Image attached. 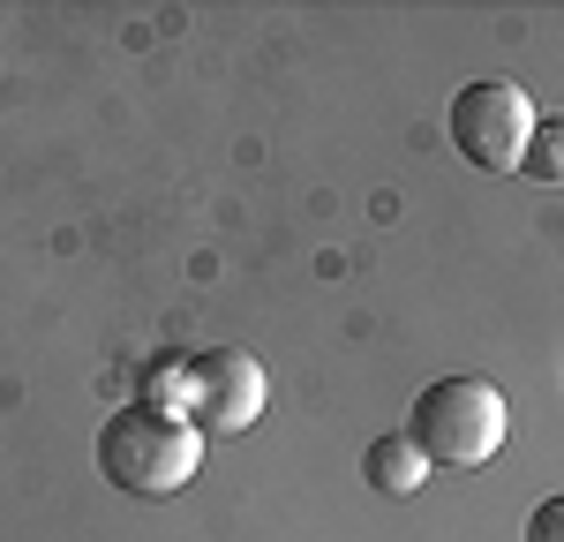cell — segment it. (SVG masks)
I'll use <instances>...</instances> for the list:
<instances>
[{
  "mask_svg": "<svg viewBox=\"0 0 564 542\" xmlns=\"http://www.w3.org/2000/svg\"><path fill=\"white\" fill-rule=\"evenodd\" d=\"M204 467V437L188 414L166 406H113L106 430H98V475L129 497H174L188 490V475Z\"/></svg>",
  "mask_w": 564,
  "mask_h": 542,
  "instance_id": "cell-1",
  "label": "cell"
},
{
  "mask_svg": "<svg viewBox=\"0 0 564 542\" xmlns=\"http://www.w3.org/2000/svg\"><path fill=\"white\" fill-rule=\"evenodd\" d=\"M505 430H512V406L489 377H436L414 392L406 414V437L430 467H481L505 452Z\"/></svg>",
  "mask_w": 564,
  "mask_h": 542,
  "instance_id": "cell-2",
  "label": "cell"
},
{
  "mask_svg": "<svg viewBox=\"0 0 564 542\" xmlns=\"http://www.w3.org/2000/svg\"><path fill=\"white\" fill-rule=\"evenodd\" d=\"M527 136H534V106H527L520 84L475 76V84L452 98V143H459V159L481 166V174H520Z\"/></svg>",
  "mask_w": 564,
  "mask_h": 542,
  "instance_id": "cell-3",
  "label": "cell"
},
{
  "mask_svg": "<svg viewBox=\"0 0 564 542\" xmlns=\"http://www.w3.org/2000/svg\"><path fill=\"white\" fill-rule=\"evenodd\" d=\"M271 400V377L249 347H204L188 355V422L196 437H241Z\"/></svg>",
  "mask_w": 564,
  "mask_h": 542,
  "instance_id": "cell-4",
  "label": "cell"
},
{
  "mask_svg": "<svg viewBox=\"0 0 564 542\" xmlns=\"http://www.w3.org/2000/svg\"><path fill=\"white\" fill-rule=\"evenodd\" d=\"M361 475H369V490H377V497H414L422 483H430V459L414 452L406 430H391V437H377V445L361 452Z\"/></svg>",
  "mask_w": 564,
  "mask_h": 542,
  "instance_id": "cell-5",
  "label": "cell"
},
{
  "mask_svg": "<svg viewBox=\"0 0 564 542\" xmlns=\"http://www.w3.org/2000/svg\"><path fill=\"white\" fill-rule=\"evenodd\" d=\"M520 174L542 181V188H564V113H534V136H527Z\"/></svg>",
  "mask_w": 564,
  "mask_h": 542,
  "instance_id": "cell-6",
  "label": "cell"
},
{
  "mask_svg": "<svg viewBox=\"0 0 564 542\" xmlns=\"http://www.w3.org/2000/svg\"><path fill=\"white\" fill-rule=\"evenodd\" d=\"M143 406H166V414H188V361L159 355L143 369Z\"/></svg>",
  "mask_w": 564,
  "mask_h": 542,
  "instance_id": "cell-7",
  "label": "cell"
},
{
  "mask_svg": "<svg viewBox=\"0 0 564 542\" xmlns=\"http://www.w3.org/2000/svg\"><path fill=\"white\" fill-rule=\"evenodd\" d=\"M527 542H564V490L527 512Z\"/></svg>",
  "mask_w": 564,
  "mask_h": 542,
  "instance_id": "cell-8",
  "label": "cell"
}]
</instances>
